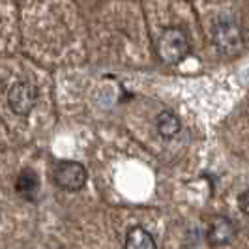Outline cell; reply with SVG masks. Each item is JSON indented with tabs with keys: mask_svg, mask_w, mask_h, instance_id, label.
<instances>
[{
	"mask_svg": "<svg viewBox=\"0 0 249 249\" xmlns=\"http://www.w3.org/2000/svg\"><path fill=\"white\" fill-rule=\"evenodd\" d=\"M212 43L215 51L227 58H232L244 51L246 37L232 12H221L215 17L212 23Z\"/></svg>",
	"mask_w": 249,
	"mask_h": 249,
	"instance_id": "1",
	"label": "cell"
},
{
	"mask_svg": "<svg viewBox=\"0 0 249 249\" xmlns=\"http://www.w3.org/2000/svg\"><path fill=\"white\" fill-rule=\"evenodd\" d=\"M189 36L180 26H169L165 28L158 41V54L165 64L182 62L189 54Z\"/></svg>",
	"mask_w": 249,
	"mask_h": 249,
	"instance_id": "2",
	"label": "cell"
},
{
	"mask_svg": "<svg viewBox=\"0 0 249 249\" xmlns=\"http://www.w3.org/2000/svg\"><path fill=\"white\" fill-rule=\"evenodd\" d=\"M54 184L64 191H79L87 186L88 173L79 161H60L54 167Z\"/></svg>",
	"mask_w": 249,
	"mask_h": 249,
	"instance_id": "3",
	"label": "cell"
},
{
	"mask_svg": "<svg viewBox=\"0 0 249 249\" xmlns=\"http://www.w3.org/2000/svg\"><path fill=\"white\" fill-rule=\"evenodd\" d=\"M36 100H37L36 88L32 87L30 83H26V81L13 83L10 92H8V105L19 116L30 114L32 109L36 107Z\"/></svg>",
	"mask_w": 249,
	"mask_h": 249,
	"instance_id": "4",
	"label": "cell"
},
{
	"mask_svg": "<svg viewBox=\"0 0 249 249\" xmlns=\"http://www.w3.org/2000/svg\"><path fill=\"white\" fill-rule=\"evenodd\" d=\"M236 234L234 223L227 217V215H212L208 221L206 229V242L212 248H221L232 242V238Z\"/></svg>",
	"mask_w": 249,
	"mask_h": 249,
	"instance_id": "5",
	"label": "cell"
},
{
	"mask_svg": "<svg viewBox=\"0 0 249 249\" xmlns=\"http://www.w3.org/2000/svg\"><path fill=\"white\" fill-rule=\"evenodd\" d=\"M156 127H158V133L160 137L169 141V139H175L178 133H180V127H182V122L178 118V114L173 111H161L156 118Z\"/></svg>",
	"mask_w": 249,
	"mask_h": 249,
	"instance_id": "6",
	"label": "cell"
},
{
	"mask_svg": "<svg viewBox=\"0 0 249 249\" xmlns=\"http://www.w3.org/2000/svg\"><path fill=\"white\" fill-rule=\"evenodd\" d=\"M15 191L26 200H34L39 191V176L32 169H25L21 175L17 176L15 182Z\"/></svg>",
	"mask_w": 249,
	"mask_h": 249,
	"instance_id": "7",
	"label": "cell"
},
{
	"mask_svg": "<svg viewBox=\"0 0 249 249\" xmlns=\"http://www.w3.org/2000/svg\"><path fill=\"white\" fill-rule=\"evenodd\" d=\"M125 249H158L154 236L142 227H133L127 231L125 236Z\"/></svg>",
	"mask_w": 249,
	"mask_h": 249,
	"instance_id": "8",
	"label": "cell"
},
{
	"mask_svg": "<svg viewBox=\"0 0 249 249\" xmlns=\"http://www.w3.org/2000/svg\"><path fill=\"white\" fill-rule=\"evenodd\" d=\"M238 206H240V210L244 215H248L249 217V189L246 191H242L240 195H238Z\"/></svg>",
	"mask_w": 249,
	"mask_h": 249,
	"instance_id": "9",
	"label": "cell"
}]
</instances>
